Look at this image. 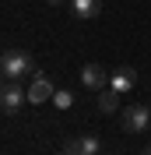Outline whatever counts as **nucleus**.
I'll use <instances>...</instances> for the list:
<instances>
[{
	"instance_id": "20e7f679",
	"label": "nucleus",
	"mask_w": 151,
	"mask_h": 155,
	"mask_svg": "<svg viewBox=\"0 0 151 155\" xmlns=\"http://www.w3.org/2000/svg\"><path fill=\"white\" fill-rule=\"evenodd\" d=\"M53 92H56L53 81H49L42 71H35V74H32V85H28V102H35V106H39V102H49Z\"/></svg>"
},
{
	"instance_id": "4468645a",
	"label": "nucleus",
	"mask_w": 151,
	"mask_h": 155,
	"mask_svg": "<svg viewBox=\"0 0 151 155\" xmlns=\"http://www.w3.org/2000/svg\"><path fill=\"white\" fill-rule=\"evenodd\" d=\"M60 155H63V152H60Z\"/></svg>"
},
{
	"instance_id": "7ed1b4c3",
	"label": "nucleus",
	"mask_w": 151,
	"mask_h": 155,
	"mask_svg": "<svg viewBox=\"0 0 151 155\" xmlns=\"http://www.w3.org/2000/svg\"><path fill=\"white\" fill-rule=\"evenodd\" d=\"M25 102H28V88H21L18 81H7V85L0 88V109L7 116H18Z\"/></svg>"
},
{
	"instance_id": "9d476101",
	"label": "nucleus",
	"mask_w": 151,
	"mask_h": 155,
	"mask_svg": "<svg viewBox=\"0 0 151 155\" xmlns=\"http://www.w3.org/2000/svg\"><path fill=\"white\" fill-rule=\"evenodd\" d=\"M56 109H70L74 106V92H67V88H60V92H53V99H49Z\"/></svg>"
},
{
	"instance_id": "f03ea898",
	"label": "nucleus",
	"mask_w": 151,
	"mask_h": 155,
	"mask_svg": "<svg viewBox=\"0 0 151 155\" xmlns=\"http://www.w3.org/2000/svg\"><path fill=\"white\" fill-rule=\"evenodd\" d=\"M120 124H123V130H127V134H141V130H148V127H151V106H144V102L123 106Z\"/></svg>"
},
{
	"instance_id": "9b49d317",
	"label": "nucleus",
	"mask_w": 151,
	"mask_h": 155,
	"mask_svg": "<svg viewBox=\"0 0 151 155\" xmlns=\"http://www.w3.org/2000/svg\"><path fill=\"white\" fill-rule=\"evenodd\" d=\"M46 4H49V7H63L67 0H46Z\"/></svg>"
},
{
	"instance_id": "ddd939ff",
	"label": "nucleus",
	"mask_w": 151,
	"mask_h": 155,
	"mask_svg": "<svg viewBox=\"0 0 151 155\" xmlns=\"http://www.w3.org/2000/svg\"><path fill=\"white\" fill-rule=\"evenodd\" d=\"M141 155H151V145H148V148H144V152H141Z\"/></svg>"
},
{
	"instance_id": "1a4fd4ad",
	"label": "nucleus",
	"mask_w": 151,
	"mask_h": 155,
	"mask_svg": "<svg viewBox=\"0 0 151 155\" xmlns=\"http://www.w3.org/2000/svg\"><path fill=\"white\" fill-rule=\"evenodd\" d=\"M98 109H102V113H116V109H120V92L102 88V92H98Z\"/></svg>"
},
{
	"instance_id": "39448f33",
	"label": "nucleus",
	"mask_w": 151,
	"mask_h": 155,
	"mask_svg": "<svg viewBox=\"0 0 151 155\" xmlns=\"http://www.w3.org/2000/svg\"><path fill=\"white\" fill-rule=\"evenodd\" d=\"M81 85H85L88 92H102V88L109 85V74H105L98 64H85V67H81Z\"/></svg>"
},
{
	"instance_id": "f257e3e1",
	"label": "nucleus",
	"mask_w": 151,
	"mask_h": 155,
	"mask_svg": "<svg viewBox=\"0 0 151 155\" xmlns=\"http://www.w3.org/2000/svg\"><path fill=\"white\" fill-rule=\"evenodd\" d=\"M0 67H4V78L7 81H21V78L35 74V57H32L28 49H7L0 57Z\"/></svg>"
},
{
	"instance_id": "0eeeda50",
	"label": "nucleus",
	"mask_w": 151,
	"mask_h": 155,
	"mask_svg": "<svg viewBox=\"0 0 151 155\" xmlns=\"http://www.w3.org/2000/svg\"><path fill=\"white\" fill-rule=\"evenodd\" d=\"M63 155H98V137H74L63 145Z\"/></svg>"
},
{
	"instance_id": "6e6552de",
	"label": "nucleus",
	"mask_w": 151,
	"mask_h": 155,
	"mask_svg": "<svg viewBox=\"0 0 151 155\" xmlns=\"http://www.w3.org/2000/svg\"><path fill=\"white\" fill-rule=\"evenodd\" d=\"M98 11H102V0H70V14L81 18V21L98 18Z\"/></svg>"
},
{
	"instance_id": "423d86ee",
	"label": "nucleus",
	"mask_w": 151,
	"mask_h": 155,
	"mask_svg": "<svg viewBox=\"0 0 151 155\" xmlns=\"http://www.w3.org/2000/svg\"><path fill=\"white\" fill-rule=\"evenodd\" d=\"M137 85V71L133 67H127V64H123V67H116L113 74H109V88H113V92H130V88Z\"/></svg>"
},
{
	"instance_id": "f8f14e48",
	"label": "nucleus",
	"mask_w": 151,
	"mask_h": 155,
	"mask_svg": "<svg viewBox=\"0 0 151 155\" xmlns=\"http://www.w3.org/2000/svg\"><path fill=\"white\" fill-rule=\"evenodd\" d=\"M0 88H4V67H0Z\"/></svg>"
}]
</instances>
